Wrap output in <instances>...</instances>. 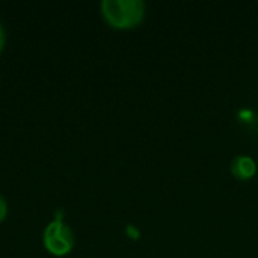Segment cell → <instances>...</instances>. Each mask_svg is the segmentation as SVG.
Instances as JSON below:
<instances>
[{
    "label": "cell",
    "mask_w": 258,
    "mask_h": 258,
    "mask_svg": "<svg viewBox=\"0 0 258 258\" xmlns=\"http://www.w3.org/2000/svg\"><path fill=\"white\" fill-rule=\"evenodd\" d=\"M44 246L53 255H67L74 246V234L60 218L50 222L44 230Z\"/></svg>",
    "instance_id": "obj_2"
},
{
    "label": "cell",
    "mask_w": 258,
    "mask_h": 258,
    "mask_svg": "<svg viewBox=\"0 0 258 258\" xmlns=\"http://www.w3.org/2000/svg\"><path fill=\"white\" fill-rule=\"evenodd\" d=\"M3 45H5V30H3V27L0 24V51H2Z\"/></svg>",
    "instance_id": "obj_6"
},
{
    "label": "cell",
    "mask_w": 258,
    "mask_h": 258,
    "mask_svg": "<svg viewBox=\"0 0 258 258\" xmlns=\"http://www.w3.org/2000/svg\"><path fill=\"white\" fill-rule=\"evenodd\" d=\"M125 233H127V236H128L130 239H133V240H138V239L141 237V231H139V228L135 227V225H127V227H125Z\"/></svg>",
    "instance_id": "obj_4"
},
{
    "label": "cell",
    "mask_w": 258,
    "mask_h": 258,
    "mask_svg": "<svg viewBox=\"0 0 258 258\" xmlns=\"http://www.w3.org/2000/svg\"><path fill=\"white\" fill-rule=\"evenodd\" d=\"M230 171L234 178L240 181H246V180H251L257 174V162L251 156L240 154L233 159Z\"/></svg>",
    "instance_id": "obj_3"
},
{
    "label": "cell",
    "mask_w": 258,
    "mask_h": 258,
    "mask_svg": "<svg viewBox=\"0 0 258 258\" xmlns=\"http://www.w3.org/2000/svg\"><path fill=\"white\" fill-rule=\"evenodd\" d=\"M6 212H8V206H6V201H5V198L0 195V222L5 219V216H6Z\"/></svg>",
    "instance_id": "obj_5"
},
{
    "label": "cell",
    "mask_w": 258,
    "mask_h": 258,
    "mask_svg": "<svg viewBox=\"0 0 258 258\" xmlns=\"http://www.w3.org/2000/svg\"><path fill=\"white\" fill-rule=\"evenodd\" d=\"M144 0H103L101 14L115 29H133L145 18Z\"/></svg>",
    "instance_id": "obj_1"
}]
</instances>
